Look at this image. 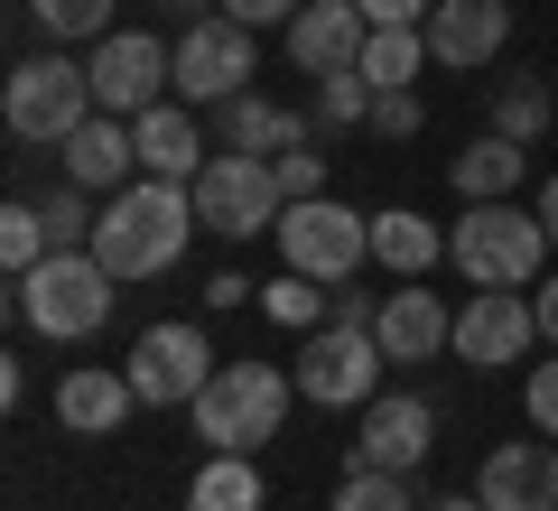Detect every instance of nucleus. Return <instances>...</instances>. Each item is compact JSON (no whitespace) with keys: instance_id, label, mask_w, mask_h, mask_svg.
<instances>
[{"instance_id":"16","label":"nucleus","mask_w":558,"mask_h":511,"mask_svg":"<svg viewBox=\"0 0 558 511\" xmlns=\"http://www.w3.org/2000/svg\"><path fill=\"white\" fill-rule=\"evenodd\" d=\"M475 492H484V511H558V447H549V437H512V447H494L484 474H475Z\"/></svg>"},{"instance_id":"6","label":"nucleus","mask_w":558,"mask_h":511,"mask_svg":"<svg viewBox=\"0 0 558 511\" xmlns=\"http://www.w3.org/2000/svg\"><path fill=\"white\" fill-rule=\"evenodd\" d=\"M381 373H391L381 334L373 326H344V316H326V326L299 344V400H317V410H373Z\"/></svg>"},{"instance_id":"26","label":"nucleus","mask_w":558,"mask_h":511,"mask_svg":"<svg viewBox=\"0 0 558 511\" xmlns=\"http://www.w3.org/2000/svg\"><path fill=\"white\" fill-rule=\"evenodd\" d=\"M260 316H270V326H289V334H317L326 316H336V297H326V279H307V270H279L270 289H260Z\"/></svg>"},{"instance_id":"32","label":"nucleus","mask_w":558,"mask_h":511,"mask_svg":"<svg viewBox=\"0 0 558 511\" xmlns=\"http://www.w3.org/2000/svg\"><path fill=\"white\" fill-rule=\"evenodd\" d=\"M94 223H102V205L84 196V186L47 196V233H57V252H94Z\"/></svg>"},{"instance_id":"10","label":"nucleus","mask_w":558,"mask_h":511,"mask_svg":"<svg viewBox=\"0 0 558 511\" xmlns=\"http://www.w3.org/2000/svg\"><path fill=\"white\" fill-rule=\"evenodd\" d=\"M131 391H140V410H186V400L205 391V381L223 373L215 363V344H205V326H149L131 344Z\"/></svg>"},{"instance_id":"41","label":"nucleus","mask_w":558,"mask_h":511,"mask_svg":"<svg viewBox=\"0 0 558 511\" xmlns=\"http://www.w3.org/2000/svg\"><path fill=\"white\" fill-rule=\"evenodd\" d=\"M428 511H484V492H438Z\"/></svg>"},{"instance_id":"28","label":"nucleus","mask_w":558,"mask_h":511,"mask_svg":"<svg viewBox=\"0 0 558 511\" xmlns=\"http://www.w3.org/2000/svg\"><path fill=\"white\" fill-rule=\"evenodd\" d=\"M47 252H57V233H47V205H10V215H0V270L28 279Z\"/></svg>"},{"instance_id":"31","label":"nucleus","mask_w":558,"mask_h":511,"mask_svg":"<svg viewBox=\"0 0 558 511\" xmlns=\"http://www.w3.org/2000/svg\"><path fill=\"white\" fill-rule=\"evenodd\" d=\"M47 38H112V0H28Z\"/></svg>"},{"instance_id":"11","label":"nucleus","mask_w":558,"mask_h":511,"mask_svg":"<svg viewBox=\"0 0 558 511\" xmlns=\"http://www.w3.org/2000/svg\"><path fill=\"white\" fill-rule=\"evenodd\" d=\"M233 94H252V28L215 10L178 38V102H233Z\"/></svg>"},{"instance_id":"1","label":"nucleus","mask_w":558,"mask_h":511,"mask_svg":"<svg viewBox=\"0 0 558 511\" xmlns=\"http://www.w3.org/2000/svg\"><path fill=\"white\" fill-rule=\"evenodd\" d=\"M186 233H196V186H178V178H131L112 205H102V223H94V260L131 289V279L178 270Z\"/></svg>"},{"instance_id":"9","label":"nucleus","mask_w":558,"mask_h":511,"mask_svg":"<svg viewBox=\"0 0 558 511\" xmlns=\"http://www.w3.org/2000/svg\"><path fill=\"white\" fill-rule=\"evenodd\" d=\"M94 102L121 121H140L159 94H178V47L149 38V28H112V38H94Z\"/></svg>"},{"instance_id":"30","label":"nucleus","mask_w":558,"mask_h":511,"mask_svg":"<svg viewBox=\"0 0 558 511\" xmlns=\"http://www.w3.org/2000/svg\"><path fill=\"white\" fill-rule=\"evenodd\" d=\"M336 511H418V502H410V484H400L391 465H354L336 484Z\"/></svg>"},{"instance_id":"2","label":"nucleus","mask_w":558,"mask_h":511,"mask_svg":"<svg viewBox=\"0 0 558 511\" xmlns=\"http://www.w3.org/2000/svg\"><path fill=\"white\" fill-rule=\"evenodd\" d=\"M299 400V373H270V363H223L186 410H196V447L215 455H260L279 447V418Z\"/></svg>"},{"instance_id":"19","label":"nucleus","mask_w":558,"mask_h":511,"mask_svg":"<svg viewBox=\"0 0 558 511\" xmlns=\"http://www.w3.org/2000/svg\"><path fill=\"white\" fill-rule=\"evenodd\" d=\"M131 139H140V178H178V186H196V168H205L196 102H149V112L131 121Z\"/></svg>"},{"instance_id":"36","label":"nucleus","mask_w":558,"mask_h":511,"mask_svg":"<svg viewBox=\"0 0 558 511\" xmlns=\"http://www.w3.org/2000/svg\"><path fill=\"white\" fill-rule=\"evenodd\" d=\"M531 428H539V437H558V354L531 373Z\"/></svg>"},{"instance_id":"4","label":"nucleus","mask_w":558,"mask_h":511,"mask_svg":"<svg viewBox=\"0 0 558 511\" xmlns=\"http://www.w3.org/2000/svg\"><path fill=\"white\" fill-rule=\"evenodd\" d=\"M447 260H457L475 289H539L549 223H539L531 205H465V223L447 233Z\"/></svg>"},{"instance_id":"15","label":"nucleus","mask_w":558,"mask_h":511,"mask_svg":"<svg viewBox=\"0 0 558 511\" xmlns=\"http://www.w3.org/2000/svg\"><path fill=\"white\" fill-rule=\"evenodd\" d=\"M279 38H289V65H299V75H344V65H363L373 20H363V0H307Z\"/></svg>"},{"instance_id":"13","label":"nucleus","mask_w":558,"mask_h":511,"mask_svg":"<svg viewBox=\"0 0 558 511\" xmlns=\"http://www.w3.org/2000/svg\"><path fill=\"white\" fill-rule=\"evenodd\" d=\"M502 47H512V0H438L428 10V65H447V75H484V65H502Z\"/></svg>"},{"instance_id":"29","label":"nucleus","mask_w":558,"mask_h":511,"mask_svg":"<svg viewBox=\"0 0 558 511\" xmlns=\"http://www.w3.org/2000/svg\"><path fill=\"white\" fill-rule=\"evenodd\" d=\"M317 121H326V131H354V121H373V75H363V65L317 75Z\"/></svg>"},{"instance_id":"20","label":"nucleus","mask_w":558,"mask_h":511,"mask_svg":"<svg viewBox=\"0 0 558 511\" xmlns=\"http://www.w3.org/2000/svg\"><path fill=\"white\" fill-rule=\"evenodd\" d=\"M215 131H223V149H242V158L307 149V112H279V102H260V94H233V102H215Z\"/></svg>"},{"instance_id":"24","label":"nucleus","mask_w":558,"mask_h":511,"mask_svg":"<svg viewBox=\"0 0 558 511\" xmlns=\"http://www.w3.org/2000/svg\"><path fill=\"white\" fill-rule=\"evenodd\" d=\"M186 511H260V465L252 455H205L196 484H186Z\"/></svg>"},{"instance_id":"12","label":"nucleus","mask_w":558,"mask_h":511,"mask_svg":"<svg viewBox=\"0 0 558 511\" xmlns=\"http://www.w3.org/2000/svg\"><path fill=\"white\" fill-rule=\"evenodd\" d=\"M531 344H539V307L521 289H475L457 307V363H475V373H502Z\"/></svg>"},{"instance_id":"7","label":"nucleus","mask_w":558,"mask_h":511,"mask_svg":"<svg viewBox=\"0 0 558 511\" xmlns=\"http://www.w3.org/2000/svg\"><path fill=\"white\" fill-rule=\"evenodd\" d=\"M363 260H373V215H354V205L336 196H307L279 215V270H307V279H354Z\"/></svg>"},{"instance_id":"37","label":"nucleus","mask_w":558,"mask_h":511,"mask_svg":"<svg viewBox=\"0 0 558 511\" xmlns=\"http://www.w3.org/2000/svg\"><path fill=\"white\" fill-rule=\"evenodd\" d=\"M428 10H438V0H363L373 28H428Z\"/></svg>"},{"instance_id":"14","label":"nucleus","mask_w":558,"mask_h":511,"mask_svg":"<svg viewBox=\"0 0 558 511\" xmlns=\"http://www.w3.org/2000/svg\"><path fill=\"white\" fill-rule=\"evenodd\" d=\"M373 334H381V354H391V373H418L428 354H457V316L428 297V279H400V289L381 297Z\"/></svg>"},{"instance_id":"38","label":"nucleus","mask_w":558,"mask_h":511,"mask_svg":"<svg viewBox=\"0 0 558 511\" xmlns=\"http://www.w3.org/2000/svg\"><path fill=\"white\" fill-rule=\"evenodd\" d=\"M242 297H252V279H242V270H215V279H205V307H242Z\"/></svg>"},{"instance_id":"40","label":"nucleus","mask_w":558,"mask_h":511,"mask_svg":"<svg viewBox=\"0 0 558 511\" xmlns=\"http://www.w3.org/2000/svg\"><path fill=\"white\" fill-rule=\"evenodd\" d=\"M531 215L549 223V242H558V178H539V196H531Z\"/></svg>"},{"instance_id":"8","label":"nucleus","mask_w":558,"mask_h":511,"mask_svg":"<svg viewBox=\"0 0 558 511\" xmlns=\"http://www.w3.org/2000/svg\"><path fill=\"white\" fill-rule=\"evenodd\" d=\"M279 215H289V196H279L270 158L223 149V158H205V168H196V223H205V233L252 242V233H279Z\"/></svg>"},{"instance_id":"23","label":"nucleus","mask_w":558,"mask_h":511,"mask_svg":"<svg viewBox=\"0 0 558 511\" xmlns=\"http://www.w3.org/2000/svg\"><path fill=\"white\" fill-rule=\"evenodd\" d=\"M373 260L400 270V279H428L447 260V233L428 215H410V205H391V215H373Z\"/></svg>"},{"instance_id":"33","label":"nucleus","mask_w":558,"mask_h":511,"mask_svg":"<svg viewBox=\"0 0 558 511\" xmlns=\"http://www.w3.org/2000/svg\"><path fill=\"white\" fill-rule=\"evenodd\" d=\"M270 178H279V196H289V205H307V196H326V158L317 149H279Z\"/></svg>"},{"instance_id":"5","label":"nucleus","mask_w":558,"mask_h":511,"mask_svg":"<svg viewBox=\"0 0 558 511\" xmlns=\"http://www.w3.org/2000/svg\"><path fill=\"white\" fill-rule=\"evenodd\" d=\"M0 112H10V131H20L28 149H65V139L102 112L94 102V65H65V57L10 65V102H0Z\"/></svg>"},{"instance_id":"22","label":"nucleus","mask_w":558,"mask_h":511,"mask_svg":"<svg viewBox=\"0 0 558 511\" xmlns=\"http://www.w3.org/2000/svg\"><path fill=\"white\" fill-rule=\"evenodd\" d=\"M131 373H65L57 381V418H65V428H75V437H112L121 428V418H131Z\"/></svg>"},{"instance_id":"27","label":"nucleus","mask_w":558,"mask_h":511,"mask_svg":"<svg viewBox=\"0 0 558 511\" xmlns=\"http://www.w3.org/2000/svg\"><path fill=\"white\" fill-rule=\"evenodd\" d=\"M549 112H558V102H549V84H539V75H502V94H494V131L502 139L531 149V139L549 131Z\"/></svg>"},{"instance_id":"35","label":"nucleus","mask_w":558,"mask_h":511,"mask_svg":"<svg viewBox=\"0 0 558 511\" xmlns=\"http://www.w3.org/2000/svg\"><path fill=\"white\" fill-rule=\"evenodd\" d=\"M215 10H223V20H242V28H289L307 0H215Z\"/></svg>"},{"instance_id":"34","label":"nucleus","mask_w":558,"mask_h":511,"mask_svg":"<svg viewBox=\"0 0 558 511\" xmlns=\"http://www.w3.org/2000/svg\"><path fill=\"white\" fill-rule=\"evenodd\" d=\"M373 131L381 139H418V94L400 84V94H373Z\"/></svg>"},{"instance_id":"18","label":"nucleus","mask_w":558,"mask_h":511,"mask_svg":"<svg viewBox=\"0 0 558 511\" xmlns=\"http://www.w3.org/2000/svg\"><path fill=\"white\" fill-rule=\"evenodd\" d=\"M57 158H65V186H84V196H121V186L140 178V139H131L121 112H94Z\"/></svg>"},{"instance_id":"42","label":"nucleus","mask_w":558,"mask_h":511,"mask_svg":"<svg viewBox=\"0 0 558 511\" xmlns=\"http://www.w3.org/2000/svg\"><path fill=\"white\" fill-rule=\"evenodd\" d=\"M168 10H186V20H205V0H168Z\"/></svg>"},{"instance_id":"17","label":"nucleus","mask_w":558,"mask_h":511,"mask_svg":"<svg viewBox=\"0 0 558 511\" xmlns=\"http://www.w3.org/2000/svg\"><path fill=\"white\" fill-rule=\"evenodd\" d=\"M428 447H438V410H428V400H410V391H381L373 410H363L354 465H391V474H410V465H428Z\"/></svg>"},{"instance_id":"3","label":"nucleus","mask_w":558,"mask_h":511,"mask_svg":"<svg viewBox=\"0 0 558 511\" xmlns=\"http://www.w3.org/2000/svg\"><path fill=\"white\" fill-rule=\"evenodd\" d=\"M112 289H121V279L102 270L94 252H47L28 279H10V297H20V326L47 334V344H84V334L112 316Z\"/></svg>"},{"instance_id":"21","label":"nucleus","mask_w":558,"mask_h":511,"mask_svg":"<svg viewBox=\"0 0 558 511\" xmlns=\"http://www.w3.org/2000/svg\"><path fill=\"white\" fill-rule=\"evenodd\" d=\"M447 178H457L465 205H512L521 178H531V149H521V139H502V131H484L475 149H457V168H447Z\"/></svg>"},{"instance_id":"25","label":"nucleus","mask_w":558,"mask_h":511,"mask_svg":"<svg viewBox=\"0 0 558 511\" xmlns=\"http://www.w3.org/2000/svg\"><path fill=\"white\" fill-rule=\"evenodd\" d=\"M363 75H373V94L418 84L428 75V28H373V38H363Z\"/></svg>"},{"instance_id":"39","label":"nucleus","mask_w":558,"mask_h":511,"mask_svg":"<svg viewBox=\"0 0 558 511\" xmlns=\"http://www.w3.org/2000/svg\"><path fill=\"white\" fill-rule=\"evenodd\" d=\"M531 307H539V344H558V270L531 289Z\"/></svg>"}]
</instances>
